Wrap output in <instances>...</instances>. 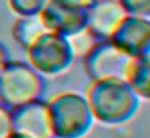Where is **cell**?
<instances>
[{"mask_svg":"<svg viewBox=\"0 0 150 138\" xmlns=\"http://www.w3.org/2000/svg\"><path fill=\"white\" fill-rule=\"evenodd\" d=\"M95 122L103 125H120L136 116L140 98L121 79L92 80L86 93Z\"/></svg>","mask_w":150,"mask_h":138,"instance_id":"1","label":"cell"},{"mask_svg":"<svg viewBox=\"0 0 150 138\" xmlns=\"http://www.w3.org/2000/svg\"><path fill=\"white\" fill-rule=\"evenodd\" d=\"M53 138H84L95 124L86 95L62 92L47 101Z\"/></svg>","mask_w":150,"mask_h":138,"instance_id":"2","label":"cell"},{"mask_svg":"<svg viewBox=\"0 0 150 138\" xmlns=\"http://www.w3.org/2000/svg\"><path fill=\"white\" fill-rule=\"evenodd\" d=\"M28 64L44 79L63 76L76 60V48L71 39L47 31L26 48Z\"/></svg>","mask_w":150,"mask_h":138,"instance_id":"3","label":"cell"},{"mask_svg":"<svg viewBox=\"0 0 150 138\" xmlns=\"http://www.w3.org/2000/svg\"><path fill=\"white\" fill-rule=\"evenodd\" d=\"M44 77L28 61L8 60L0 69V103L16 108L28 101L42 98Z\"/></svg>","mask_w":150,"mask_h":138,"instance_id":"4","label":"cell"},{"mask_svg":"<svg viewBox=\"0 0 150 138\" xmlns=\"http://www.w3.org/2000/svg\"><path fill=\"white\" fill-rule=\"evenodd\" d=\"M132 56L115 45L110 39L94 40L82 55V66L91 80H126L132 66Z\"/></svg>","mask_w":150,"mask_h":138,"instance_id":"5","label":"cell"},{"mask_svg":"<svg viewBox=\"0 0 150 138\" xmlns=\"http://www.w3.org/2000/svg\"><path fill=\"white\" fill-rule=\"evenodd\" d=\"M91 0H47L39 13L47 31L74 39L86 32Z\"/></svg>","mask_w":150,"mask_h":138,"instance_id":"6","label":"cell"},{"mask_svg":"<svg viewBox=\"0 0 150 138\" xmlns=\"http://www.w3.org/2000/svg\"><path fill=\"white\" fill-rule=\"evenodd\" d=\"M11 132L24 138H53L47 101L42 98L10 109Z\"/></svg>","mask_w":150,"mask_h":138,"instance_id":"7","label":"cell"},{"mask_svg":"<svg viewBox=\"0 0 150 138\" xmlns=\"http://www.w3.org/2000/svg\"><path fill=\"white\" fill-rule=\"evenodd\" d=\"M110 40L132 58L150 55V18L126 15Z\"/></svg>","mask_w":150,"mask_h":138,"instance_id":"8","label":"cell"},{"mask_svg":"<svg viewBox=\"0 0 150 138\" xmlns=\"http://www.w3.org/2000/svg\"><path fill=\"white\" fill-rule=\"evenodd\" d=\"M126 16L118 0H91L87 6L86 32L92 40H105L113 35Z\"/></svg>","mask_w":150,"mask_h":138,"instance_id":"9","label":"cell"},{"mask_svg":"<svg viewBox=\"0 0 150 138\" xmlns=\"http://www.w3.org/2000/svg\"><path fill=\"white\" fill-rule=\"evenodd\" d=\"M47 32L40 15H28V16H16L11 27L13 39L21 48L26 50L29 45H33L40 35Z\"/></svg>","mask_w":150,"mask_h":138,"instance_id":"10","label":"cell"},{"mask_svg":"<svg viewBox=\"0 0 150 138\" xmlns=\"http://www.w3.org/2000/svg\"><path fill=\"white\" fill-rule=\"evenodd\" d=\"M126 80L140 99L149 101L150 99V55L134 58Z\"/></svg>","mask_w":150,"mask_h":138,"instance_id":"11","label":"cell"},{"mask_svg":"<svg viewBox=\"0 0 150 138\" xmlns=\"http://www.w3.org/2000/svg\"><path fill=\"white\" fill-rule=\"evenodd\" d=\"M7 3L15 16H28L39 15L47 0H7Z\"/></svg>","mask_w":150,"mask_h":138,"instance_id":"12","label":"cell"},{"mask_svg":"<svg viewBox=\"0 0 150 138\" xmlns=\"http://www.w3.org/2000/svg\"><path fill=\"white\" fill-rule=\"evenodd\" d=\"M124 13L131 16L150 18V0H118Z\"/></svg>","mask_w":150,"mask_h":138,"instance_id":"13","label":"cell"},{"mask_svg":"<svg viewBox=\"0 0 150 138\" xmlns=\"http://www.w3.org/2000/svg\"><path fill=\"white\" fill-rule=\"evenodd\" d=\"M11 133V117L10 108L0 103V138H7Z\"/></svg>","mask_w":150,"mask_h":138,"instance_id":"14","label":"cell"},{"mask_svg":"<svg viewBox=\"0 0 150 138\" xmlns=\"http://www.w3.org/2000/svg\"><path fill=\"white\" fill-rule=\"evenodd\" d=\"M8 60H10V58H8V51H7V48H5L4 45L0 43V69H2V66H4V64L7 63Z\"/></svg>","mask_w":150,"mask_h":138,"instance_id":"15","label":"cell"},{"mask_svg":"<svg viewBox=\"0 0 150 138\" xmlns=\"http://www.w3.org/2000/svg\"><path fill=\"white\" fill-rule=\"evenodd\" d=\"M7 138H24V137H21V135L20 133H15V132H11V133L10 135H8V137Z\"/></svg>","mask_w":150,"mask_h":138,"instance_id":"16","label":"cell"},{"mask_svg":"<svg viewBox=\"0 0 150 138\" xmlns=\"http://www.w3.org/2000/svg\"><path fill=\"white\" fill-rule=\"evenodd\" d=\"M149 101H150V99H149Z\"/></svg>","mask_w":150,"mask_h":138,"instance_id":"17","label":"cell"}]
</instances>
